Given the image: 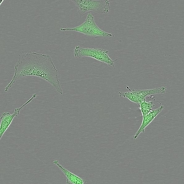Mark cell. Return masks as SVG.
Segmentation results:
<instances>
[{"label": "cell", "instance_id": "52a82bcc", "mask_svg": "<svg viewBox=\"0 0 184 184\" xmlns=\"http://www.w3.org/2000/svg\"><path fill=\"white\" fill-rule=\"evenodd\" d=\"M166 88L164 86H161L153 89L145 90L133 89L138 99L139 103L142 102L147 97L152 99L154 98L152 95L156 94H162L165 93Z\"/></svg>", "mask_w": 184, "mask_h": 184}, {"label": "cell", "instance_id": "5b68a950", "mask_svg": "<svg viewBox=\"0 0 184 184\" xmlns=\"http://www.w3.org/2000/svg\"><path fill=\"white\" fill-rule=\"evenodd\" d=\"M37 94L36 93L33 94L32 96L25 103L19 107L14 110L13 113L11 114L9 112H4L0 117V138L9 128L15 117H17L19 114L20 111L25 106L30 102L33 99L36 98Z\"/></svg>", "mask_w": 184, "mask_h": 184}, {"label": "cell", "instance_id": "277c9868", "mask_svg": "<svg viewBox=\"0 0 184 184\" xmlns=\"http://www.w3.org/2000/svg\"><path fill=\"white\" fill-rule=\"evenodd\" d=\"M60 29L62 31H75L95 38L115 36L114 34L107 32L100 29L96 24L94 17L91 13L88 14L85 21L79 26L73 28H61Z\"/></svg>", "mask_w": 184, "mask_h": 184}, {"label": "cell", "instance_id": "8992f818", "mask_svg": "<svg viewBox=\"0 0 184 184\" xmlns=\"http://www.w3.org/2000/svg\"><path fill=\"white\" fill-rule=\"evenodd\" d=\"M164 108V106L161 105L156 109H152L148 114L143 117L141 124L133 137L134 140L136 139L141 133L144 132L146 128L163 110Z\"/></svg>", "mask_w": 184, "mask_h": 184}, {"label": "cell", "instance_id": "7a4b0ae2", "mask_svg": "<svg viewBox=\"0 0 184 184\" xmlns=\"http://www.w3.org/2000/svg\"><path fill=\"white\" fill-rule=\"evenodd\" d=\"M76 7L79 17L81 18L86 14L91 12L108 13L110 6V0H71Z\"/></svg>", "mask_w": 184, "mask_h": 184}, {"label": "cell", "instance_id": "3957f363", "mask_svg": "<svg viewBox=\"0 0 184 184\" xmlns=\"http://www.w3.org/2000/svg\"><path fill=\"white\" fill-rule=\"evenodd\" d=\"M74 57L79 58L84 57L93 58L108 66L115 68L114 62L118 58L112 59L109 55V51L106 49L98 48L83 47L76 45L73 50Z\"/></svg>", "mask_w": 184, "mask_h": 184}, {"label": "cell", "instance_id": "6da1fadb", "mask_svg": "<svg viewBox=\"0 0 184 184\" xmlns=\"http://www.w3.org/2000/svg\"><path fill=\"white\" fill-rule=\"evenodd\" d=\"M14 67L13 76L5 87V91H8L17 80L25 76H33L45 80L59 93L63 94L58 71L49 55L29 51L19 56Z\"/></svg>", "mask_w": 184, "mask_h": 184}, {"label": "cell", "instance_id": "ba28073f", "mask_svg": "<svg viewBox=\"0 0 184 184\" xmlns=\"http://www.w3.org/2000/svg\"><path fill=\"white\" fill-rule=\"evenodd\" d=\"M53 163L65 175L66 177V184H83L87 182L86 180L81 178L65 168L59 163L58 160H55L53 161Z\"/></svg>", "mask_w": 184, "mask_h": 184}, {"label": "cell", "instance_id": "9c48e42d", "mask_svg": "<svg viewBox=\"0 0 184 184\" xmlns=\"http://www.w3.org/2000/svg\"><path fill=\"white\" fill-rule=\"evenodd\" d=\"M155 100L152 101H148L145 99L143 101L139 104L143 117L148 114L155 106Z\"/></svg>", "mask_w": 184, "mask_h": 184}, {"label": "cell", "instance_id": "30bf717a", "mask_svg": "<svg viewBox=\"0 0 184 184\" xmlns=\"http://www.w3.org/2000/svg\"><path fill=\"white\" fill-rule=\"evenodd\" d=\"M126 88L129 90V91L126 92H118V93L119 96L126 98L131 101L136 103L138 105L139 103L138 98L133 89H131L128 86H126Z\"/></svg>", "mask_w": 184, "mask_h": 184}]
</instances>
